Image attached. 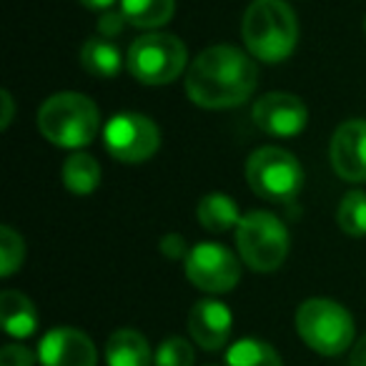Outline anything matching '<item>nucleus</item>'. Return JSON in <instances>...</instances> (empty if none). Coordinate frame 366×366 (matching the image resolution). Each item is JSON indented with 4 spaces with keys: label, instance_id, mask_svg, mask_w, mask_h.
<instances>
[{
    "label": "nucleus",
    "instance_id": "9",
    "mask_svg": "<svg viewBox=\"0 0 366 366\" xmlns=\"http://www.w3.org/2000/svg\"><path fill=\"white\" fill-rule=\"evenodd\" d=\"M186 264V276L196 289L206 294H226L241 279L239 259L221 244H196Z\"/></svg>",
    "mask_w": 366,
    "mask_h": 366
},
{
    "label": "nucleus",
    "instance_id": "22",
    "mask_svg": "<svg viewBox=\"0 0 366 366\" xmlns=\"http://www.w3.org/2000/svg\"><path fill=\"white\" fill-rule=\"evenodd\" d=\"M26 261V241L11 226H0V276H13Z\"/></svg>",
    "mask_w": 366,
    "mask_h": 366
},
{
    "label": "nucleus",
    "instance_id": "28",
    "mask_svg": "<svg viewBox=\"0 0 366 366\" xmlns=\"http://www.w3.org/2000/svg\"><path fill=\"white\" fill-rule=\"evenodd\" d=\"M0 103H3V121H0V128H8L13 121V96L8 91L0 93Z\"/></svg>",
    "mask_w": 366,
    "mask_h": 366
},
{
    "label": "nucleus",
    "instance_id": "16",
    "mask_svg": "<svg viewBox=\"0 0 366 366\" xmlns=\"http://www.w3.org/2000/svg\"><path fill=\"white\" fill-rule=\"evenodd\" d=\"M81 66L93 78H116L121 68L126 66V56L111 38H88L81 48Z\"/></svg>",
    "mask_w": 366,
    "mask_h": 366
},
{
    "label": "nucleus",
    "instance_id": "31",
    "mask_svg": "<svg viewBox=\"0 0 366 366\" xmlns=\"http://www.w3.org/2000/svg\"><path fill=\"white\" fill-rule=\"evenodd\" d=\"M209 366H216V364H209Z\"/></svg>",
    "mask_w": 366,
    "mask_h": 366
},
{
    "label": "nucleus",
    "instance_id": "6",
    "mask_svg": "<svg viewBox=\"0 0 366 366\" xmlns=\"http://www.w3.org/2000/svg\"><path fill=\"white\" fill-rule=\"evenodd\" d=\"M246 181L259 199L291 204L304 189V168L294 153L279 146H264L256 148L246 161Z\"/></svg>",
    "mask_w": 366,
    "mask_h": 366
},
{
    "label": "nucleus",
    "instance_id": "19",
    "mask_svg": "<svg viewBox=\"0 0 366 366\" xmlns=\"http://www.w3.org/2000/svg\"><path fill=\"white\" fill-rule=\"evenodd\" d=\"M121 13L128 26L153 31L173 18L176 0H121Z\"/></svg>",
    "mask_w": 366,
    "mask_h": 366
},
{
    "label": "nucleus",
    "instance_id": "21",
    "mask_svg": "<svg viewBox=\"0 0 366 366\" xmlns=\"http://www.w3.org/2000/svg\"><path fill=\"white\" fill-rule=\"evenodd\" d=\"M336 224L351 239L366 236V194L364 191H349L336 209Z\"/></svg>",
    "mask_w": 366,
    "mask_h": 366
},
{
    "label": "nucleus",
    "instance_id": "20",
    "mask_svg": "<svg viewBox=\"0 0 366 366\" xmlns=\"http://www.w3.org/2000/svg\"><path fill=\"white\" fill-rule=\"evenodd\" d=\"M224 366H284V361L269 341L246 336L229 346Z\"/></svg>",
    "mask_w": 366,
    "mask_h": 366
},
{
    "label": "nucleus",
    "instance_id": "14",
    "mask_svg": "<svg viewBox=\"0 0 366 366\" xmlns=\"http://www.w3.org/2000/svg\"><path fill=\"white\" fill-rule=\"evenodd\" d=\"M0 324L13 339H28L38 329L36 304L21 291H3L0 294Z\"/></svg>",
    "mask_w": 366,
    "mask_h": 366
},
{
    "label": "nucleus",
    "instance_id": "25",
    "mask_svg": "<svg viewBox=\"0 0 366 366\" xmlns=\"http://www.w3.org/2000/svg\"><path fill=\"white\" fill-rule=\"evenodd\" d=\"M158 249H161V254L166 256V259L171 261H186L191 254V249H186V239H183L181 234H168L161 239V244H158Z\"/></svg>",
    "mask_w": 366,
    "mask_h": 366
},
{
    "label": "nucleus",
    "instance_id": "18",
    "mask_svg": "<svg viewBox=\"0 0 366 366\" xmlns=\"http://www.w3.org/2000/svg\"><path fill=\"white\" fill-rule=\"evenodd\" d=\"M101 163L91 153H73L63 161L61 178L66 189L76 196H91L101 186Z\"/></svg>",
    "mask_w": 366,
    "mask_h": 366
},
{
    "label": "nucleus",
    "instance_id": "11",
    "mask_svg": "<svg viewBox=\"0 0 366 366\" xmlns=\"http://www.w3.org/2000/svg\"><path fill=\"white\" fill-rule=\"evenodd\" d=\"M331 166L336 176L349 183L366 181V121L351 118L344 121L331 136L329 146Z\"/></svg>",
    "mask_w": 366,
    "mask_h": 366
},
{
    "label": "nucleus",
    "instance_id": "26",
    "mask_svg": "<svg viewBox=\"0 0 366 366\" xmlns=\"http://www.w3.org/2000/svg\"><path fill=\"white\" fill-rule=\"evenodd\" d=\"M123 26H126V18H123L121 11H106L98 18V31H101L103 38H116L123 31Z\"/></svg>",
    "mask_w": 366,
    "mask_h": 366
},
{
    "label": "nucleus",
    "instance_id": "30",
    "mask_svg": "<svg viewBox=\"0 0 366 366\" xmlns=\"http://www.w3.org/2000/svg\"><path fill=\"white\" fill-rule=\"evenodd\" d=\"M364 31H366V18H364Z\"/></svg>",
    "mask_w": 366,
    "mask_h": 366
},
{
    "label": "nucleus",
    "instance_id": "10",
    "mask_svg": "<svg viewBox=\"0 0 366 366\" xmlns=\"http://www.w3.org/2000/svg\"><path fill=\"white\" fill-rule=\"evenodd\" d=\"M256 128L274 138H296L304 133L306 123H309V108L294 93H266L254 103L251 111Z\"/></svg>",
    "mask_w": 366,
    "mask_h": 366
},
{
    "label": "nucleus",
    "instance_id": "1",
    "mask_svg": "<svg viewBox=\"0 0 366 366\" xmlns=\"http://www.w3.org/2000/svg\"><path fill=\"white\" fill-rule=\"evenodd\" d=\"M259 83L254 58L234 46H211L194 58L186 73L191 103L209 111L236 108L251 98Z\"/></svg>",
    "mask_w": 366,
    "mask_h": 366
},
{
    "label": "nucleus",
    "instance_id": "3",
    "mask_svg": "<svg viewBox=\"0 0 366 366\" xmlns=\"http://www.w3.org/2000/svg\"><path fill=\"white\" fill-rule=\"evenodd\" d=\"M38 131L61 148H83L96 141L101 131V111L83 93H53L38 108Z\"/></svg>",
    "mask_w": 366,
    "mask_h": 366
},
{
    "label": "nucleus",
    "instance_id": "24",
    "mask_svg": "<svg viewBox=\"0 0 366 366\" xmlns=\"http://www.w3.org/2000/svg\"><path fill=\"white\" fill-rule=\"evenodd\" d=\"M38 354L23 344H6L0 349V366H36Z\"/></svg>",
    "mask_w": 366,
    "mask_h": 366
},
{
    "label": "nucleus",
    "instance_id": "23",
    "mask_svg": "<svg viewBox=\"0 0 366 366\" xmlns=\"http://www.w3.org/2000/svg\"><path fill=\"white\" fill-rule=\"evenodd\" d=\"M196 351L181 336H168L153 354V366H194Z\"/></svg>",
    "mask_w": 366,
    "mask_h": 366
},
{
    "label": "nucleus",
    "instance_id": "8",
    "mask_svg": "<svg viewBox=\"0 0 366 366\" xmlns=\"http://www.w3.org/2000/svg\"><path fill=\"white\" fill-rule=\"evenodd\" d=\"M103 143L116 161L143 163L161 146V131L141 113H116L103 128Z\"/></svg>",
    "mask_w": 366,
    "mask_h": 366
},
{
    "label": "nucleus",
    "instance_id": "2",
    "mask_svg": "<svg viewBox=\"0 0 366 366\" xmlns=\"http://www.w3.org/2000/svg\"><path fill=\"white\" fill-rule=\"evenodd\" d=\"M246 51L261 63H281L296 51L299 21L286 0H251L241 21Z\"/></svg>",
    "mask_w": 366,
    "mask_h": 366
},
{
    "label": "nucleus",
    "instance_id": "13",
    "mask_svg": "<svg viewBox=\"0 0 366 366\" xmlns=\"http://www.w3.org/2000/svg\"><path fill=\"white\" fill-rule=\"evenodd\" d=\"M234 316L219 299H201L189 314V334L204 351H221L231 339Z\"/></svg>",
    "mask_w": 366,
    "mask_h": 366
},
{
    "label": "nucleus",
    "instance_id": "4",
    "mask_svg": "<svg viewBox=\"0 0 366 366\" xmlns=\"http://www.w3.org/2000/svg\"><path fill=\"white\" fill-rule=\"evenodd\" d=\"M296 334L311 351L339 356L351 349L356 326L346 306L334 299H306L296 309Z\"/></svg>",
    "mask_w": 366,
    "mask_h": 366
},
{
    "label": "nucleus",
    "instance_id": "12",
    "mask_svg": "<svg viewBox=\"0 0 366 366\" xmlns=\"http://www.w3.org/2000/svg\"><path fill=\"white\" fill-rule=\"evenodd\" d=\"M38 361L43 366H96L98 351L81 329L56 326L38 344Z\"/></svg>",
    "mask_w": 366,
    "mask_h": 366
},
{
    "label": "nucleus",
    "instance_id": "7",
    "mask_svg": "<svg viewBox=\"0 0 366 366\" xmlns=\"http://www.w3.org/2000/svg\"><path fill=\"white\" fill-rule=\"evenodd\" d=\"M189 63V51L181 38L168 33H148L131 43L126 53V68L143 86H168Z\"/></svg>",
    "mask_w": 366,
    "mask_h": 366
},
{
    "label": "nucleus",
    "instance_id": "17",
    "mask_svg": "<svg viewBox=\"0 0 366 366\" xmlns=\"http://www.w3.org/2000/svg\"><path fill=\"white\" fill-rule=\"evenodd\" d=\"M196 219L211 234H224L239 226L241 214L236 201L229 194H209L196 206Z\"/></svg>",
    "mask_w": 366,
    "mask_h": 366
},
{
    "label": "nucleus",
    "instance_id": "5",
    "mask_svg": "<svg viewBox=\"0 0 366 366\" xmlns=\"http://www.w3.org/2000/svg\"><path fill=\"white\" fill-rule=\"evenodd\" d=\"M289 229L269 211H251L236 226V249L251 271L271 274L289 256Z\"/></svg>",
    "mask_w": 366,
    "mask_h": 366
},
{
    "label": "nucleus",
    "instance_id": "27",
    "mask_svg": "<svg viewBox=\"0 0 366 366\" xmlns=\"http://www.w3.org/2000/svg\"><path fill=\"white\" fill-rule=\"evenodd\" d=\"M349 366H366V334L361 336V339L354 344V349H351Z\"/></svg>",
    "mask_w": 366,
    "mask_h": 366
},
{
    "label": "nucleus",
    "instance_id": "29",
    "mask_svg": "<svg viewBox=\"0 0 366 366\" xmlns=\"http://www.w3.org/2000/svg\"><path fill=\"white\" fill-rule=\"evenodd\" d=\"M78 3L93 13H106V11H111L116 0H78Z\"/></svg>",
    "mask_w": 366,
    "mask_h": 366
},
{
    "label": "nucleus",
    "instance_id": "15",
    "mask_svg": "<svg viewBox=\"0 0 366 366\" xmlns=\"http://www.w3.org/2000/svg\"><path fill=\"white\" fill-rule=\"evenodd\" d=\"M108 366H153L148 339L136 329H118L106 341Z\"/></svg>",
    "mask_w": 366,
    "mask_h": 366
}]
</instances>
